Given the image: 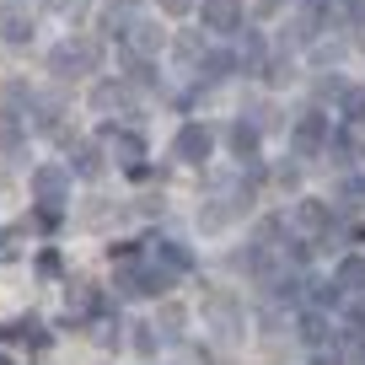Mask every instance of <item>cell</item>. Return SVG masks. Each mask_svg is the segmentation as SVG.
<instances>
[{
	"label": "cell",
	"instance_id": "7a4b0ae2",
	"mask_svg": "<svg viewBox=\"0 0 365 365\" xmlns=\"http://www.w3.org/2000/svg\"><path fill=\"white\" fill-rule=\"evenodd\" d=\"M205 328L215 333L220 344H237V339H242L247 312H242V301L231 296V290H210V296H205Z\"/></svg>",
	"mask_w": 365,
	"mask_h": 365
},
{
	"label": "cell",
	"instance_id": "d4e9b609",
	"mask_svg": "<svg viewBox=\"0 0 365 365\" xmlns=\"http://www.w3.org/2000/svg\"><path fill=\"white\" fill-rule=\"evenodd\" d=\"M43 11H59V16H70V22H81L86 16V0H38Z\"/></svg>",
	"mask_w": 365,
	"mask_h": 365
},
{
	"label": "cell",
	"instance_id": "4fadbf2b",
	"mask_svg": "<svg viewBox=\"0 0 365 365\" xmlns=\"http://www.w3.org/2000/svg\"><path fill=\"white\" fill-rule=\"evenodd\" d=\"M231 38H237V54H231V59H237V70L258 76V70H263V33H252V27L242 22V27H237Z\"/></svg>",
	"mask_w": 365,
	"mask_h": 365
},
{
	"label": "cell",
	"instance_id": "d6986e66",
	"mask_svg": "<svg viewBox=\"0 0 365 365\" xmlns=\"http://www.w3.org/2000/svg\"><path fill=\"white\" fill-rule=\"evenodd\" d=\"M156 263H167L172 274H188L194 269V252L182 247V242H156Z\"/></svg>",
	"mask_w": 365,
	"mask_h": 365
},
{
	"label": "cell",
	"instance_id": "ffe728a7",
	"mask_svg": "<svg viewBox=\"0 0 365 365\" xmlns=\"http://www.w3.org/2000/svg\"><path fill=\"white\" fill-rule=\"evenodd\" d=\"M182 322H188V312H182L178 301H161V312H156V333L161 339H182Z\"/></svg>",
	"mask_w": 365,
	"mask_h": 365
},
{
	"label": "cell",
	"instance_id": "44dd1931",
	"mask_svg": "<svg viewBox=\"0 0 365 365\" xmlns=\"http://www.w3.org/2000/svg\"><path fill=\"white\" fill-rule=\"evenodd\" d=\"M205 33H178V43H172V54L182 59V65H199V59H205Z\"/></svg>",
	"mask_w": 365,
	"mask_h": 365
},
{
	"label": "cell",
	"instance_id": "484cf974",
	"mask_svg": "<svg viewBox=\"0 0 365 365\" xmlns=\"http://www.w3.org/2000/svg\"><path fill=\"white\" fill-rule=\"evenodd\" d=\"M317 97H344V76H339V70L317 81Z\"/></svg>",
	"mask_w": 365,
	"mask_h": 365
},
{
	"label": "cell",
	"instance_id": "5bb4252c",
	"mask_svg": "<svg viewBox=\"0 0 365 365\" xmlns=\"http://www.w3.org/2000/svg\"><path fill=\"white\" fill-rule=\"evenodd\" d=\"M328 328H333V322H328V312H322V307H307V312L296 317V339H301V344H312V349H322V344L333 339Z\"/></svg>",
	"mask_w": 365,
	"mask_h": 365
},
{
	"label": "cell",
	"instance_id": "5b68a950",
	"mask_svg": "<svg viewBox=\"0 0 365 365\" xmlns=\"http://www.w3.org/2000/svg\"><path fill=\"white\" fill-rule=\"evenodd\" d=\"M33 199L43 210H59L70 199V167H54V161H48V167H38L33 172Z\"/></svg>",
	"mask_w": 365,
	"mask_h": 365
},
{
	"label": "cell",
	"instance_id": "e575fe53",
	"mask_svg": "<svg viewBox=\"0 0 365 365\" xmlns=\"http://www.w3.org/2000/svg\"><path fill=\"white\" fill-rule=\"evenodd\" d=\"M0 365H11V360H0Z\"/></svg>",
	"mask_w": 365,
	"mask_h": 365
},
{
	"label": "cell",
	"instance_id": "d6a6232c",
	"mask_svg": "<svg viewBox=\"0 0 365 365\" xmlns=\"http://www.w3.org/2000/svg\"><path fill=\"white\" fill-rule=\"evenodd\" d=\"M6 242H11V231H0V258H6Z\"/></svg>",
	"mask_w": 365,
	"mask_h": 365
},
{
	"label": "cell",
	"instance_id": "f1b7e54d",
	"mask_svg": "<svg viewBox=\"0 0 365 365\" xmlns=\"http://www.w3.org/2000/svg\"><path fill=\"white\" fill-rule=\"evenodd\" d=\"M194 6H199V0H161V11H167V16H188Z\"/></svg>",
	"mask_w": 365,
	"mask_h": 365
},
{
	"label": "cell",
	"instance_id": "8992f818",
	"mask_svg": "<svg viewBox=\"0 0 365 365\" xmlns=\"http://www.w3.org/2000/svg\"><path fill=\"white\" fill-rule=\"evenodd\" d=\"M210 150H215V135H210L205 124H182V129H178V140H172V156L188 161V167H205Z\"/></svg>",
	"mask_w": 365,
	"mask_h": 365
},
{
	"label": "cell",
	"instance_id": "e0dca14e",
	"mask_svg": "<svg viewBox=\"0 0 365 365\" xmlns=\"http://www.w3.org/2000/svg\"><path fill=\"white\" fill-rule=\"evenodd\" d=\"M226 145H231V156H237V161H252V156H258V129L242 118V124L226 129Z\"/></svg>",
	"mask_w": 365,
	"mask_h": 365
},
{
	"label": "cell",
	"instance_id": "836d02e7",
	"mask_svg": "<svg viewBox=\"0 0 365 365\" xmlns=\"http://www.w3.org/2000/svg\"><path fill=\"white\" fill-rule=\"evenodd\" d=\"M113 6H124V11H129V6H135V0H113Z\"/></svg>",
	"mask_w": 365,
	"mask_h": 365
},
{
	"label": "cell",
	"instance_id": "2e32d148",
	"mask_svg": "<svg viewBox=\"0 0 365 365\" xmlns=\"http://www.w3.org/2000/svg\"><path fill=\"white\" fill-rule=\"evenodd\" d=\"M231 70H237V59H231L226 48H205V59H199V81H205V86H215V81H226Z\"/></svg>",
	"mask_w": 365,
	"mask_h": 365
},
{
	"label": "cell",
	"instance_id": "7402d4cb",
	"mask_svg": "<svg viewBox=\"0 0 365 365\" xmlns=\"http://www.w3.org/2000/svg\"><path fill=\"white\" fill-rule=\"evenodd\" d=\"M339 113L349 118V124H365V86H344V97H339Z\"/></svg>",
	"mask_w": 365,
	"mask_h": 365
},
{
	"label": "cell",
	"instance_id": "9a60e30c",
	"mask_svg": "<svg viewBox=\"0 0 365 365\" xmlns=\"http://www.w3.org/2000/svg\"><path fill=\"white\" fill-rule=\"evenodd\" d=\"M328 156L333 167H354V161H365V140L354 129H339V135H328Z\"/></svg>",
	"mask_w": 365,
	"mask_h": 365
},
{
	"label": "cell",
	"instance_id": "ac0fdd59",
	"mask_svg": "<svg viewBox=\"0 0 365 365\" xmlns=\"http://www.w3.org/2000/svg\"><path fill=\"white\" fill-rule=\"evenodd\" d=\"M70 172H76V178H103V150L81 140V145L70 150Z\"/></svg>",
	"mask_w": 365,
	"mask_h": 365
},
{
	"label": "cell",
	"instance_id": "603a6c76",
	"mask_svg": "<svg viewBox=\"0 0 365 365\" xmlns=\"http://www.w3.org/2000/svg\"><path fill=\"white\" fill-rule=\"evenodd\" d=\"M135 333V354L140 360H156V322H140V328H129Z\"/></svg>",
	"mask_w": 365,
	"mask_h": 365
},
{
	"label": "cell",
	"instance_id": "3957f363",
	"mask_svg": "<svg viewBox=\"0 0 365 365\" xmlns=\"http://www.w3.org/2000/svg\"><path fill=\"white\" fill-rule=\"evenodd\" d=\"M103 145H108V156H113L124 172H140V167H145V140H140L135 129H113V124H108V129H103Z\"/></svg>",
	"mask_w": 365,
	"mask_h": 365
},
{
	"label": "cell",
	"instance_id": "30bf717a",
	"mask_svg": "<svg viewBox=\"0 0 365 365\" xmlns=\"http://www.w3.org/2000/svg\"><path fill=\"white\" fill-rule=\"evenodd\" d=\"M290 145H296V156H317V150L328 145V118H322V108H312V113H307V118L296 124Z\"/></svg>",
	"mask_w": 365,
	"mask_h": 365
},
{
	"label": "cell",
	"instance_id": "cb8c5ba5",
	"mask_svg": "<svg viewBox=\"0 0 365 365\" xmlns=\"http://www.w3.org/2000/svg\"><path fill=\"white\" fill-rule=\"evenodd\" d=\"M97 312V296H91V285H76L70 290V317H91Z\"/></svg>",
	"mask_w": 365,
	"mask_h": 365
},
{
	"label": "cell",
	"instance_id": "8fae6325",
	"mask_svg": "<svg viewBox=\"0 0 365 365\" xmlns=\"http://www.w3.org/2000/svg\"><path fill=\"white\" fill-rule=\"evenodd\" d=\"M161 22H129V33H124V48L129 54H140V59H156L161 54Z\"/></svg>",
	"mask_w": 365,
	"mask_h": 365
},
{
	"label": "cell",
	"instance_id": "83f0119b",
	"mask_svg": "<svg viewBox=\"0 0 365 365\" xmlns=\"http://www.w3.org/2000/svg\"><path fill=\"white\" fill-rule=\"evenodd\" d=\"M349 328L365 333V296H349Z\"/></svg>",
	"mask_w": 365,
	"mask_h": 365
},
{
	"label": "cell",
	"instance_id": "ba28073f",
	"mask_svg": "<svg viewBox=\"0 0 365 365\" xmlns=\"http://www.w3.org/2000/svg\"><path fill=\"white\" fill-rule=\"evenodd\" d=\"M199 16H205V33H226V38L247 22L242 0H205V6H199Z\"/></svg>",
	"mask_w": 365,
	"mask_h": 365
},
{
	"label": "cell",
	"instance_id": "4dcf8cb0",
	"mask_svg": "<svg viewBox=\"0 0 365 365\" xmlns=\"http://www.w3.org/2000/svg\"><path fill=\"white\" fill-rule=\"evenodd\" d=\"M339 54H344L339 43H317V59H322V65H333V59H339Z\"/></svg>",
	"mask_w": 365,
	"mask_h": 365
},
{
	"label": "cell",
	"instance_id": "f546056e",
	"mask_svg": "<svg viewBox=\"0 0 365 365\" xmlns=\"http://www.w3.org/2000/svg\"><path fill=\"white\" fill-rule=\"evenodd\" d=\"M312 365H349L339 349H312Z\"/></svg>",
	"mask_w": 365,
	"mask_h": 365
},
{
	"label": "cell",
	"instance_id": "4316f807",
	"mask_svg": "<svg viewBox=\"0 0 365 365\" xmlns=\"http://www.w3.org/2000/svg\"><path fill=\"white\" fill-rule=\"evenodd\" d=\"M118 339H124V333H118V322H97V344H103V349H113Z\"/></svg>",
	"mask_w": 365,
	"mask_h": 365
},
{
	"label": "cell",
	"instance_id": "9c48e42d",
	"mask_svg": "<svg viewBox=\"0 0 365 365\" xmlns=\"http://www.w3.org/2000/svg\"><path fill=\"white\" fill-rule=\"evenodd\" d=\"M290 226H296L301 237H322V231L333 226V205H322V199H296V210H290Z\"/></svg>",
	"mask_w": 365,
	"mask_h": 365
},
{
	"label": "cell",
	"instance_id": "277c9868",
	"mask_svg": "<svg viewBox=\"0 0 365 365\" xmlns=\"http://www.w3.org/2000/svg\"><path fill=\"white\" fill-rule=\"evenodd\" d=\"M33 33H38L33 6H22V0H6V6H0V38H6L11 48H27V43H33Z\"/></svg>",
	"mask_w": 365,
	"mask_h": 365
},
{
	"label": "cell",
	"instance_id": "7c38bea8",
	"mask_svg": "<svg viewBox=\"0 0 365 365\" xmlns=\"http://www.w3.org/2000/svg\"><path fill=\"white\" fill-rule=\"evenodd\" d=\"M333 285L344 290V301L365 296V258H360V252H344V258L333 263Z\"/></svg>",
	"mask_w": 365,
	"mask_h": 365
},
{
	"label": "cell",
	"instance_id": "6da1fadb",
	"mask_svg": "<svg viewBox=\"0 0 365 365\" xmlns=\"http://www.w3.org/2000/svg\"><path fill=\"white\" fill-rule=\"evenodd\" d=\"M103 65V43L97 38H70V43H59V48H48V70L54 76H65V81H76V76H91V70Z\"/></svg>",
	"mask_w": 365,
	"mask_h": 365
},
{
	"label": "cell",
	"instance_id": "1f68e13d",
	"mask_svg": "<svg viewBox=\"0 0 365 365\" xmlns=\"http://www.w3.org/2000/svg\"><path fill=\"white\" fill-rule=\"evenodd\" d=\"M279 6H285V0H258V11L269 16V11H279Z\"/></svg>",
	"mask_w": 365,
	"mask_h": 365
},
{
	"label": "cell",
	"instance_id": "52a82bcc",
	"mask_svg": "<svg viewBox=\"0 0 365 365\" xmlns=\"http://www.w3.org/2000/svg\"><path fill=\"white\" fill-rule=\"evenodd\" d=\"M91 108L97 113H124V118H135V91H129V81H97L91 86Z\"/></svg>",
	"mask_w": 365,
	"mask_h": 365
}]
</instances>
